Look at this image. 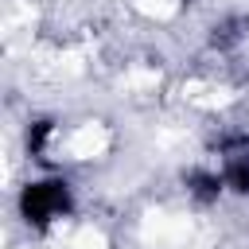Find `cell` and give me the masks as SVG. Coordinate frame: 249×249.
Listing matches in <instances>:
<instances>
[{"label": "cell", "instance_id": "obj_1", "mask_svg": "<svg viewBox=\"0 0 249 249\" xmlns=\"http://www.w3.org/2000/svg\"><path fill=\"white\" fill-rule=\"evenodd\" d=\"M19 214L31 226H47L62 214H70V187L62 179H35L19 191Z\"/></svg>", "mask_w": 249, "mask_h": 249}, {"label": "cell", "instance_id": "obj_2", "mask_svg": "<svg viewBox=\"0 0 249 249\" xmlns=\"http://www.w3.org/2000/svg\"><path fill=\"white\" fill-rule=\"evenodd\" d=\"M222 187H226V179H222L218 171H191V175H187V191H191L195 198H202V202L218 198Z\"/></svg>", "mask_w": 249, "mask_h": 249}, {"label": "cell", "instance_id": "obj_3", "mask_svg": "<svg viewBox=\"0 0 249 249\" xmlns=\"http://www.w3.org/2000/svg\"><path fill=\"white\" fill-rule=\"evenodd\" d=\"M222 179H226V187H233L237 195H249V156H233V160L226 163Z\"/></svg>", "mask_w": 249, "mask_h": 249}]
</instances>
